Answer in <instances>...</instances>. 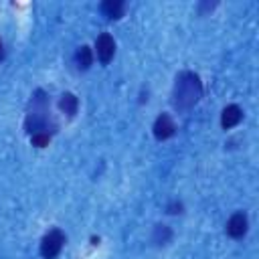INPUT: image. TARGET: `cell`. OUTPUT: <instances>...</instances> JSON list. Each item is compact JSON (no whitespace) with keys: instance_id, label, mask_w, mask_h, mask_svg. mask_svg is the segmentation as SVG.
I'll return each instance as SVG.
<instances>
[{"instance_id":"12","label":"cell","mask_w":259,"mask_h":259,"mask_svg":"<svg viewBox=\"0 0 259 259\" xmlns=\"http://www.w3.org/2000/svg\"><path fill=\"white\" fill-rule=\"evenodd\" d=\"M51 140H53L51 134H34V136H30V144L34 148H47L51 144Z\"/></svg>"},{"instance_id":"11","label":"cell","mask_w":259,"mask_h":259,"mask_svg":"<svg viewBox=\"0 0 259 259\" xmlns=\"http://www.w3.org/2000/svg\"><path fill=\"white\" fill-rule=\"evenodd\" d=\"M93 59H95L93 49H91V47H87V45H81V47L75 51V57H73L75 67H77L79 71H87V69L93 65Z\"/></svg>"},{"instance_id":"15","label":"cell","mask_w":259,"mask_h":259,"mask_svg":"<svg viewBox=\"0 0 259 259\" xmlns=\"http://www.w3.org/2000/svg\"><path fill=\"white\" fill-rule=\"evenodd\" d=\"M2 59H4V45H2V38H0V63H2Z\"/></svg>"},{"instance_id":"9","label":"cell","mask_w":259,"mask_h":259,"mask_svg":"<svg viewBox=\"0 0 259 259\" xmlns=\"http://www.w3.org/2000/svg\"><path fill=\"white\" fill-rule=\"evenodd\" d=\"M99 10L109 18V20H119L125 12V2L123 0H103L99 4Z\"/></svg>"},{"instance_id":"4","label":"cell","mask_w":259,"mask_h":259,"mask_svg":"<svg viewBox=\"0 0 259 259\" xmlns=\"http://www.w3.org/2000/svg\"><path fill=\"white\" fill-rule=\"evenodd\" d=\"M176 132H178V125H176V121H174V117L170 115V113H160L156 119H154V123H152V134H154V138L158 140V142H166V140H170L172 136H176Z\"/></svg>"},{"instance_id":"7","label":"cell","mask_w":259,"mask_h":259,"mask_svg":"<svg viewBox=\"0 0 259 259\" xmlns=\"http://www.w3.org/2000/svg\"><path fill=\"white\" fill-rule=\"evenodd\" d=\"M243 121V109L237 103H229L223 111H221V127L223 130H233L235 125H239Z\"/></svg>"},{"instance_id":"10","label":"cell","mask_w":259,"mask_h":259,"mask_svg":"<svg viewBox=\"0 0 259 259\" xmlns=\"http://www.w3.org/2000/svg\"><path fill=\"white\" fill-rule=\"evenodd\" d=\"M59 109L67 117H75V113L79 111V97L75 93H71V91H65L59 97Z\"/></svg>"},{"instance_id":"14","label":"cell","mask_w":259,"mask_h":259,"mask_svg":"<svg viewBox=\"0 0 259 259\" xmlns=\"http://www.w3.org/2000/svg\"><path fill=\"white\" fill-rule=\"evenodd\" d=\"M217 6H219V2H198V14H200V16H204L206 12L214 10Z\"/></svg>"},{"instance_id":"2","label":"cell","mask_w":259,"mask_h":259,"mask_svg":"<svg viewBox=\"0 0 259 259\" xmlns=\"http://www.w3.org/2000/svg\"><path fill=\"white\" fill-rule=\"evenodd\" d=\"M202 81L200 75L194 71H180L174 79V87H172V107L178 113L190 111L200 99H202Z\"/></svg>"},{"instance_id":"6","label":"cell","mask_w":259,"mask_h":259,"mask_svg":"<svg viewBox=\"0 0 259 259\" xmlns=\"http://www.w3.org/2000/svg\"><path fill=\"white\" fill-rule=\"evenodd\" d=\"M225 231H227V235L231 239H237V241L243 239L247 235V231H249V217H247V212L245 210H235L229 217V221L225 225Z\"/></svg>"},{"instance_id":"1","label":"cell","mask_w":259,"mask_h":259,"mask_svg":"<svg viewBox=\"0 0 259 259\" xmlns=\"http://www.w3.org/2000/svg\"><path fill=\"white\" fill-rule=\"evenodd\" d=\"M24 132L28 134V138L34 134H51L53 136L57 132V123L51 115L49 95L42 89H36L30 95L26 115H24Z\"/></svg>"},{"instance_id":"3","label":"cell","mask_w":259,"mask_h":259,"mask_svg":"<svg viewBox=\"0 0 259 259\" xmlns=\"http://www.w3.org/2000/svg\"><path fill=\"white\" fill-rule=\"evenodd\" d=\"M65 243H67V235L59 227H53L42 235L40 245H38V253L42 259H57L61 255Z\"/></svg>"},{"instance_id":"13","label":"cell","mask_w":259,"mask_h":259,"mask_svg":"<svg viewBox=\"0 0 259 259\" xmlns=\"http://www.w3.org/2000/svg\"><path fill=\"white\" fill-rule=\"evenodd\" d=\"M166 212H168V214H182V212H184L182 200H170V202L166 204Z\"/></svg>"},{"instance_id":"5","label":"cell","mask_w":259,"mask_h":259,"mask_svg":"<svg viewBox=\"0 0 259 259\" xmlns=\"http://www.w3.org/2000/svg\"><path fill=\"white\" fill-rule=\"evenodd\" d=\"M93 55L97 57V61H99L101 65H109V63H111V59L115 57V40H113V36H111L109 32L97 34Z\"/></svg>"},{"instance_id":"8","label":"cell","mask_w":259,"mask_h":259,"mask_svg":"<svg viewBox=\"0 0 259 259\" xmlns=\"http://www.w3.org/2000/svg\"><path fill=\"white\" fill-rule=\"evenodd\" d=\"M172 237H174V231H172L168 225H164V223H156L154 229H152L150 241H152L156 247H164V245H168V243L172 241Z\"/></svg>"}]
</instances>
